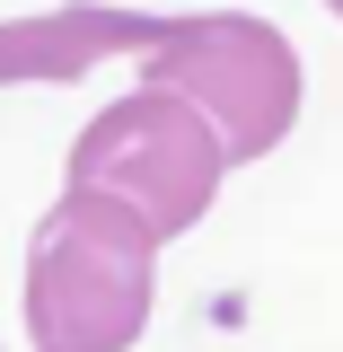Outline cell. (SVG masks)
I'll return each instance as SVG.
<instances>
[{
    "label": "cell",
    "instance_id": "1",
    "mask_svg": "<svg viewBox=\"0 0 343 352\" xmlns=\"http://www.w3.org/2000/svg\"><path fill=\"white\" fill-rule=\"evenodd\" d=\"M159 238L115 194H62L27 238V335L36 352H124L150 326Z\"/></svg>",
    "mask_w": 343,
    "mask_h": 352
},
{
    "label": "cell",
    "instance_id": "2",
    "mask_svg": "<svg viewBox=\"0 0 343 352\" xmlns=\"http://www.w3.org/2000/svg\"><path fill=\"white\" fill-rule=\"evenodd\" d=\"M141 88L185 97L220 132V159H264L300 115V53L273 18L194 9V18H168V36L141 53Z\"/></svg>",
    "mask_w": 343,
    "mask_h": 352
},
{
    "label": "cell",
    "instance_id": "3",
    "mask_svg": "<svg viewBox=\"0 0 343 352\" xmlns=\"http://www.w3.org/2000/svg\"><path fill=\"white\" fill-rule=\"evenodd\" d=\"M220 132L159 88H132L106 115H88V132L71 141V185L80 194H115L150 238H176L212 212L220 194Z\"/></svg>",
    "mask_w": 343,
    "mask_h": 352
},
{
    "label": "cell",
    "instance_id": "4",
    "mask_svg": "<svg viewBox=\"0 0 343 352\" xmlns=\"http://www.w3.org/2000/svg\"><path fill=\"white\" fill-rule=\"evenodd\" d=\"M168 36V18H150V9H53V18H0V88L18 80H80L97 62H115V53H150V44Z\"/></svg>",
    "mask_w": 343,
    "mask_h": 352
},
{
    "label": "cell",
    "instance_id": "5",
    "mask_svg": "<svg viewBox=\"0 0 343 352\" xmlns=\"http://www.w3.org/2000/svg\"><path fill=\"white\" fill-rule=\"evenodd\" d=\"M326 9H335V18H343V0H326Z\"/></svg>",
    "mask_w": 343,
    "mask_h": 352
}]
</instances>
